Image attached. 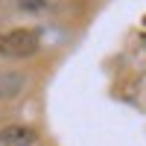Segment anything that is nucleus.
<instances>
[{
	"mask_svg": "<svg viewBox=\"0 0 146 146\" xmlns=\"http://www.w3.org/2000/svg\"><path fill=\"white\" fill-rule=\"evenodd\" d=\"M35 137L38 135L29 126H6L0 131V146H32Z\"/></svg>",
	"mask_w": 146,
	"mask_h": 146,
	"instance_id": "2",
	"label": "nucleus"
},
{
	"mask_svg": "<svg viewBox=\"0 0 146 146\" xmlns=\"http://www.w3.org/2000/svg\"><path fill=\"white\" fill-rule=\"evenodd\" d=\"M38 50V32L35 29H12L0 38V56L6 58H27Z\"/></svg>",
	"mask_w": 146,
	"mask_h": 146,
	"instance_id": "1",
	"label": "nucleus"
},
{
	"mask_svg": "<svg viewBox=\"0 0 146 146\" xmlns=\"http://www.w3.org/2000/svg\"><path fill=\"white\" fill-rule=\"evenodd\" d=\"M23 85H27V79H23V73H0V96L3 100H12V96H18L23 91Z\"/></svg>",
	"mask_w": 146,
	"mask_h": 146,
	"instance_id": "3",
	"label": "nucleus"
}]
</instances>
